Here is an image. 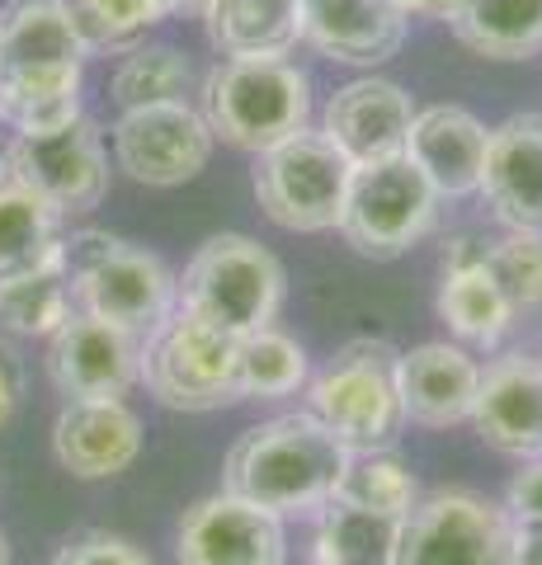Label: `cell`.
<instances>
[{"label":"cell","instance_id":"cell-1","mask_svg":"<svg viewBox=\"0 0 542 565\" xmlns=\"http://www.w3.org/2000/svg\"><path fill=\"white\" fill-rule=\"evenodd\" d=\"M85 43L62 0L0 6V122L14 132H52L81 118Z\"/></svg>","mask_w":542,"mask_h":565},{"label":"cell","instance_id":"cell-2","mask_svg":"<svg viewBox=\"0 0 542 565\" xmlns=\"http://www.w3.org/2000/svg\"><path fill=\"white\" fill-rule=\"evenodd\" d=\"M349 452L311 411L251 424L222 462V490L241 494L269 514H311L336 494Z\"/></svg>","mask_w":542,"mask_h":565},{"label":"cell","instance_id":"cell-3","mask_svg":"<svg viewBox=\"0 0 542 565\" xmlns=\"http://www.w3.org/2000/svg\"><path fill=\"white\" fill-rule=\"evenodd\" d=\"M62 264L76 282V311H91L137 340H147L180 307V288L161 255L95 226L62 236Z\"/></svg>","mask_w":542,"mask_h":565},{"label":"cell","instance_id":"cell-4","mask_svg":"<svg viewBox=\"0 0 542 565\" xmlns=\"http://www.w3.org/2000/svg\"><path fill=\"white\" fill-rule=\"evenodd\" d=\"M203 122L236 151H269L311 122V81L288 57L232 62L222 57L203 76Z\"/></svg>","mask_w":542,"mask_h":565},{"label":"cell","instance_id":"cell-5","mask_svg":"<svg viewBox=\"0 0 542 565\" xmlns=\"http://www.w3.org/2000/svg\"><path fill=\"white\" fill-rule=\"evenodd\" d=\"M174 288H180V311L241 340V334L278 321L288 297V274L278 255L265 250L255 236L217 232L194 250Z\"/></svg>","mask_w":542,"mask_h":565},{"label":"cell","instance_id":"cell-6","mask_svg":"<svg viewBox=\"0 0 542 565\" xmlns=\"http://www.w3.org/2000/svg\"><path fill=\"white\" fill-rule=\"evenodd\" d=\"M396 359H401V349H392L387 340H349L307 382V411L349 452H382L406 429Z\"/></svg>","mask_w":542,"mask_h":565},{"label":"cell","instance_id":"cell-7","mask_svg":"<svg viewBox=\"0 0 542 565\" xmlns=\"http://www.w3.org/2000/svg\"><path fill=\"white\" fill-rule=\"evenodd\" d=\"M236 334L199 321L174 307L142 340V382L147 396L166 411L208 415L241 401L236 382Z\"/></svg>","mask_w":542,"mask_h":565},{"label":"cell","instance_id":"cell-8","mask_svg":"<svg viewBox=\"0 0 542 565\" xmlns=\"http://www.w3.org/2000/svg\"><path fill=\"white\" fill-rule=\"evenodd\" d=\"M349 174L354 166L330 147V137L321 128H302L297 137L255 156V203L284 232H336Z\"/></svg>","mask_w":542,"mask_h":565},{"label":"cell","instance_id":"cell-9","mask_svg":"<svg viewBox=\"0 0 542 565\" xmlns=\"http://www.w3.org/2000/svg\"><path fill=\"white\" fill-rule=\"evenodd\" d=\"M439 193L406 156L373 166H354L344 193V212L336 232L354 245L363 259H396L415 250L439 222Z\"/></svg>","mask_w":542,"mask_h":565},{"label":"cell","instance_id":"cell-10","mask_svg":"<svg viewBox=\"0 0 542 565\" xmlns=\"http://www.w3.org/2000/svg\"><path fill=\"white\" fill-rule=\"evenodd\" d=\"M510 533L504 504L463 486L429 490L401 523L396 565H514Z\"/></svg>","mask_w":542,"mask_h":565},{"label":"cell","instance_id":"cell-11","mask_svg":"<svg viewBox=\"0 0 542 565\" xmlns=\"http://www.w3.org/2000/svg\"><path fill=\"white\" fill-rule=\"evenodd\" d=\"M10 180L57 212V217H85L109 193V156L91 118H76L52 132H14L10 141Z\"/></svg>","mask_w":542,"mask_h":565},{"label":"cell","instance_id":"cell-12","mask_svg":"<svg viewBox=\"0 0 542 565\" xmlns=\"http://www.w3.org/2000/svg\"><path fill=\"white\" fill-rule=\"evenodd\" d=\"M213 128L189 99L124 109L114 122V161L147 189H180L213 161Z\"/></svg>","mask_w":542,"mask_h":565},{"label":"cell","instance_id":"cell-13","mask_svg":"<svg viewBox=\"0 0 542 565\" xmlns=\"http://www.w3.org/2000/svg\"><path fill=\"white\" fill-rule=\"evenodd\" d=\"M174 565H288V527L232 490L203 494L174 527Z\"/></svg>","mask_w":542,"mask_h":565},{"label":"cell","instance_id":"cell-14","mask_svg":"<svg viewBox=\"0 0 542 565\" xmlns=\"http://www.w3.org/2000/svg\"><path fill=\"white\" fill-rule=\"evenodd\" d=\"M43 367L62 401H124L142 377V340L91 311H72L47 334Z\"/></svg>","mask_w":542,"mask_h":565},{"label":"cell","instance_id":"cell-15","mask_svg":"<svg viewBox=\"0 0 542 565\" xmlns=\"http://www.w3.org/2000/svg\"><path fill=\"white\" fill-rule=\"evenodd\" d=\"M411 122H415V104L406 95V85H396L387 76H359L326 99L321 132L349 166H373V161L406 156Z\"/></svg>","mask_w":542,"mask_h":565},{"label":"cell","instance_id":"cell-16","mask_svg":"<svg viewBox=\"0 0 542 565\" xmlns=\"http://www.w3.org/2000/svg\"><path fill=\"white\" fill-rule=\"evenodd\" d=\"M467 424L504 457H542V359L510 349L486 363Z\"/></svg>","mask_w":542,"mask_h":565},{"label":"cell","instance_id":"cell-17","mask_svg":"<svg viewBox=\"0 0 542 565\" xmlns=\"http://www.w3.org/2000/svg\"><path fill=\"white\" fill-rule=\"evenodd\" d=\"M477 193L504 232L542 236V114H510L491 128Z\"/></svg>","mask_w":542,"mask_h":565},{"label":"cell","instance_id":"cell-18","mask_svg":"<svg viewBox=\"0 0 542 565\" xmlns=\"http://www.w3.org/2000/svg\"><path fill=\"white\" fill-rule=\"evenodd\" d=\"M142 452V419L124 401H66L52 419V457L76 481L124 476Z\"/></svg>","mask_w":542,"mask_h":565},{"label":"cell","instance_id":"cell-19","mask_svg":"<svg viewBox=\"0 0 542 565\" xmlns=\"http://www.w3.org/2000/svg\"><path fill=\"white\" fill-rule=\"evenodd\" d=\"M411 14L396 0H302V43L344 66H382L406 47Z\"/></svg>","mask_w":542,"mask_h":565},{"label":"cell","instance_id":"cell-20","mask_svg":"<svg viewBox=\"0 0 542 565\" xmlns=\"http://www.w3.org/2000/svg\"><path fill=\"white\" fill-rule=\"evenodd\" d=\"M396 382H401V411H406V424H419V429H448V424L471 419L477 386H481V363L471 359L463 344L429 340V344H415L396 359Z\"/></svg>","mask_w":542,"mask_h":565},{"label":"cell","instance_id":"cell-21","mask_svg":"<svg viewBox=\"0 0 542 565\" xmlns=\"http://www.w3.org/2000/svg\"><path fill=\"white\" fill-rule=\"evenodd\" d=\"M486 137L491 128L463 104H429V109H415L406 161L434 184L439 199H471L481 189Z\"/></svg>","mask_w":542,"mask_h":565},{"label":"cell","instance_id":"cell-22","mask_svg":"<svg viewBox=\"0 0 542 565\" xmlns=\"http://www.w3.org/2000/svg\"><path fill=\"white\" fill-rule=\"evenodd\" d=\"M439 321L467 344L496 349L504 330L514 326V307L504 302L496 278L486 274V241L477 236H453L444 245V278H439Z\"/></svg>","mask_w":542,"mask_h":565},{"label":"cell","instance_id":"cell-23","mask_svg":"<svg viewBox=\"0 0 542 565\" xmlns=\"http://www.w3.org/2000/svg\"><path fill=\"white\" fill-rule=\"evenodd\" d=\"M203 29L208 43L232 62L288 57L302 43V0H213Z\"/></svg>","mask_w":542,"mask_h":565},{"label":"cell","instance_id":"cell-24","mask_svg":"<svg viewBox=\"0 0 542 565\" xmlns=\"http://www.w3.org/2000/svg\"><path fill=\"white\" fill-rule=\"evenodd\" d=\"M76 311V282L62 264V241L43 264L0 278V330L20 340H47Z\"/></svg>","mask_w":542,"mask_h":565},{"label":"cell","instance_id":"cell-25","mask_svg":"<svg viewBox=\"0 0 542 565\" xmlns=\"http://www.w3.org/2000/svg\"><path fill=\"white\" fill-rule=\"evenodd\" d=\"M448 24L486 62H529L542 52V0H467Z\"/></svg>","mask_w":542,"mask_h":565},{"label":"cell","instance_id":"cell-26","mask_svg":"<svg viewBox=\"0 0 542 565\" xmlns=\"http://www.w3.org/2000/svg\"><path fill=\"white\" fill-rule=\"evenodd\" d=\"M401 523L392 514L354 509L344 500H326L317 509V537H311V565H396Z\"/></svg>","mask_w":542,"mask_h":565},{"label":"cell","instance_id":"cell-27","mask_svg":"<svg viewBox=\"0 0 542 565\" xmlns=\"http://www.w3.org/2000/svg\"><path fill=\"white\" fill-rule=\"evenodd\" d=\"M236 382H241V401H278V396L307 392V382H311L307 349L278 326L241 334Z\"/></svg>","mask_w":542,"mask_h":565},{"label":"cell","instance_id":"cell-28","mask_svg":"<svg viewBox=\"0 0 542 565\" xmlns=\"http://www.w3.org/2000/svg\"><path fill=\"white\" fill-rule=\"evenodd\" d=\"M194 90V66L189 52L170 43H137L124 52V62L109 76V95L118 109H147V104H180Z\"/></svg>","mask_w":542,"mask_h":565},{"label":"cell","instance_id":"cell-29","mask_svg":"<svg viewBox=\"0 0 542 565\" xmlns=\"http://www.w3.org/2000/svg\"><path fill=\"white\" fill-rule=\"evenodd\" d=\"M62 241V217L24 184H0V278L43 264Z\"/></svg>","mask_w":542,"mask_h":565},{"label":"cell","instance_id":"cell-30","mask_svg":"<svg viewBox=\"0 0 542 565\" xmlns=\"http://www.w3.org/2000/svg\"><path fill=\"white\" fill-rule=\"evenodd\" d=\"M330 500H344V504H354V509H373V514L406 519L411 509H415V500H419V486H415L411 467L401 462L392 448H382V452H354Z\"/></svg>","mask_w":542,"mask_h":565},{"label":"cell","instance_id":"cell-31","mask_svg":"<svg viewBox=\"0 0 542 565\" xmlns=\"http://www.w3.org/2000/svg\"><path fill=\"white\" fill-rule=\"evenodd\" d=\"M62 6L72 14L85 52H128L147 39L151 24L166 20L156 0H62Z\"/></svg>","mask_w":542,"mask_h":565},{"label":"cell","instance_id":"cell-32","mask_svg":"<svg viewBox=\"0 0 542 565\" xmlns=\"http://www.w3.org/2000/svg\"><path fill=\"white\" fill-rule=\"evenodd\" d=\"M486 274L514 311L542 307V236L504 232L500 241H486Z\"/></svg>","mask_w":542,"mask_h":565},{"label":"cell","instance_id":"cell-33","mask_svg":"<svg viewBox=\"0 0 542 565\" xmlns=\"http://www.w3.org/2000/svg\"><path fill=\"white\" fill-rule=\"evenodd\" d=\"M52 565H156L142 546L124 533H109V527H85V533L66 537L57 546Z\"/></svg>","mask_w":542,"mask_h":565},{"label":"cell","instance_id":"cell-34","mask_svg":"<svg viewBox=\"0 0 542 565\" xmlns=\"http://www.w3.org/2000/svg\"><path fill=\"white\" fill-rule=\"evenodd\" d=\"M504 514H510L514 523L542 519V457H529V462L514 471L510 490H504Z\"/></svg>","mask_w":542,"mask_h":565},{"label":"cell","instance_id":"cell-35","mask_svg":"<svg viewBox=\"0 0 542 565\" xmlns=\"http://www.w3.org/2000/svg\"><path fill=\"white\" fill-rule=\"evenodd\" d=\"M20 396H24V373H20V359L0 344V429L14 419L20 411Z\"/></svg>","mask_w":542,"mask_h":565},{"label":"cell","instance_id":"cell-36","mask_svg":"<svg viewBox=\"0 0 542 565\" xmlns=\"http://www.w3.org/2000/svg\"><path fill=\"white\" fill-rule=\"evenodd\" d=\"M510 561L514 565H542V519L514 523V533H510Z\"/></svg>","mask_w":542,"mask_h":565},{"label":"cell","instance_id":"cell-37","mask_svg":"<svg viewBox=\"0 0 542 565\" xmlns=\"http://www.w3.org/2000/svg\"><path fill=\"white\" fill-rule=\"evenodd\" d=\"M406 14H419V20H453L467 0H396Z\"/></svg>","mask_w":542,"mask_h":565},{"label":"cell","instance_id":"cell-38","mask_svg":"<svg viewBox=\"0 0 542 565\" xmlns=\"http://www.w3.org/2000/svg\"><path fill=\"white\" fill-rule=\"evenodd\" d=\"M208 6H213V0H156V10H161L166 20H170V14H189V20H203Z\"/></svg>","mask_w":542,"mask_h":565},{"label":"cell","instance_id":"cell-39","mask_svg":"<svg viewBox=\"0 0 542 565\" xmlns=\"http://www.w3.org/2000/svg\"><path fill=\"white\" fill-rule=\"evenodd\" d=\"M0 184H10V147H0Z\"/></svg>","mask_w":542,"mask_h":565},{"label":"cell","instance_id":"cell-40","mask_svg":"<svg viewBox=\"0 0 542 565\" xmlns=\"http://www.w3.org/2000/svg\"><path fill=\"white\" fill-rule=\"evenodd\" d=\"M0 565H10V537H6V527H0Z\"/></svg>","mask_w":542,"mask_h":565}]
</instances>
